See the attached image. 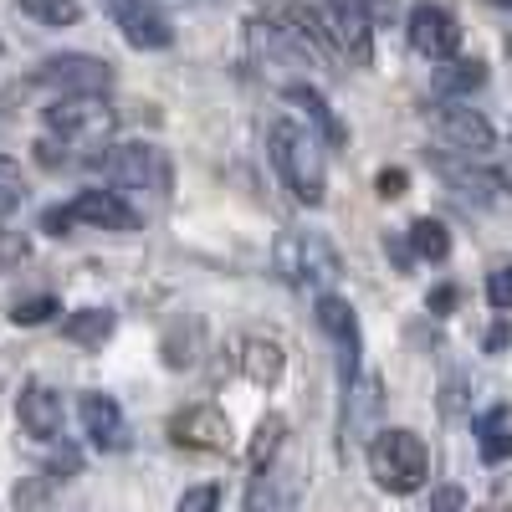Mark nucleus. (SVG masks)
Listing matches in <instances>:
<instances>
[{
  "mask_svg": "<svg viewBox=\"0 0 512 512\" xmlns=\"http://www.w3.org/2000/svg\"><path fill=\"white\" fill-rule=\"evenodd\" d=\"M456 303H461V292H456V287H436L431 297H425V308H431L436 318H446V313H451Z\"/></svg>",
  "mask_w": 512,
  "mask_h": 512,
  "instance_id": "nucleus-35",
  "label": "nucleus"
},
{
  "mask_svg": "<svg viewBox=\"0 0 512 512\" xmlns=\"http://www.w3.org/2000/svg\"><path fill=\"white\" fill-rule=\"evenodd\" d=\"M436 175H441V180L451 185V195L466 200V205H492V200H497V175H482V169H472V164L436 159Z\"/></svg>",
  "mask_w": 512,
  "mask_h": 512,
  "instance_id": "nucleus-19",
  "label": "nucleus"
},
{
  "mask_svg": "<svg viewBox=\"0 0 512 512\" xmlns=\"http://www.w3.org/2000/svg\"><path fill=\"white\" fill-rule=\"evenodd\" d=\"M282 441H287V420H282V415H262V420H256V436H251V446H246L251 477H267V472H272Z\"/></svg>",
  "mask_w": 512,
  "mask_h": 512,
  "instance_id": "nucleus-23",
  "label": "nucleus"
},
{
  "mask_svg": "<svg viewBox=\"0 0 512 512\" xmlns=\"http://www.w3.org/2000/svg\"><path fill=\"white\" fill-rule=\"evenodd\" d=\"M364 6H369L374 16H390V11H395V0H364Z\"/></svg>",
  "mask_w": 512,
  "mask_h": 512,
  "instance_id": "nucleus-39",
  "label": "nucleus"
},
{
  "mask_svg": "<svg viewBox=\"0 0 512 512\" xmlns=\"http://www.w3.org/2000/svg\"><path fill=\"white\" fill-rule=\"evenodd\" d=\"M200 354H205V323L195 313H180L159 338V359L164 369H195Z\"/></svg>",
  "mask_w": 512,
  "mask_h": 512,
  "instance_id": "nucleus-18",
  "label": "nucleus"
},
{
  "mask_svg": "<svg viewBox=\"0 0 512 512\" xmlns=\"http://www.w3.org/2000/svg\"><path fill=\"white\" fill-rule=\"evenodd\" d=\"M410 246H415V262H446L451 256V231L436 221V216H420V221H410Z\"/></svg>",
  "mask_w": 512,
  "mask_h": 512,
  "instance_id": "nucleus-25",
  "label": "nucleus"
},
{
  "mask_svg": "<svg viewBox=\"0 0 512 512\" xmlns=\"http://www.w3.org/2000/svg\"><path fill=\"white\" fill-rule=\"evenodd\" d=\"M272 272L297 292H328L338 282V272H344V262H338V251L328 246V236L282 231L277 246H272Z\"/></svg>",
  "mask_w": 512,
  "mask_h": 512,
  "instance_id": "nucleus-3",
  "label": "nucleus"
},
{
  "mask_svg": "<svg viewBox=\"0 0 512 512\" xmlns=\"http://www.w3.org/2000/svg\"><path fill=\"white\" fill-rule=\"evenodd\" d=\"M287 103H292V108H303V113L318 123V134H323L328 144H349V128H344V118L333 113V103H328L318 88H308V82H292V88H287Z\"/></svg>",
  "mask_w": 512,
  "mask_h": 512,
  "instance_id": "nucleus-20",
  "label": "nucleus"
},
{
  "mask_svg": "<svg viewBox=\"0 0 512 512\" xmlns=\"http://www.w3.org/2000/svg\"><path fill=\"white\" fill-rule=\"evenodd\" d=\"M487 6H497V11H512V0H487Z\"/></svg>",
  "mask_w": 512,
  "mask_h": 512,
  "instance_id": "nucleus-40",
  "label": "nucleus"
},
{
  "mask_svg": "<svg viewBox=\"0 0 512 512\" xmlns=\"http://www.w3.org/2000/svg\"><path fill=\"white\" fill-rule=\"evenodd\" d=\"M93 164L118 190H139V195H154V200H164L169 185H175V169H169V154L159 144H113Z\"/></svg>",
  "mask_w": 512,
  "mask_h": 512,
  "instance_id": "nucleus-5",
  "label": "nucleus"
},
{
  "mask_svg": "<svg viewBox=\"0 0 512 512\" xmlns=\"http://www.w3.org/2000/svg\"><path fill=\"white\" fill-rule=\"evenodd\" d=\"M405 31H410V47H415L420 57H431V62H446V57H456V47H461L456 16H451L446 6H431V0H420V6L410 11Z\"/></svg>",
  "mask_w": 512,
  "mask_h": 512,
  "instance_id": "nucleus-12",
  "label": "nucleus"
},
{
  "mask_svg": "<svg viewBox=\"0 0 512 512\" xmlns=\"http://www.w3.org/2000/svg\"><path fill=\"white\" fill-rule=\"evenodd\" d=\"M236 364H241V374L256 384V390H277L282 374H287V349H282L277 333H246Z\"/></svg>",
  "mask_w": 512,
  "mask_h": 512,
  "instance_id": "nucleus-16",
  "label": "nucleus"
},
{
  "mask_svg": "<svg viewBox=\"0 0 512 512\" xmlns=\"http://www.w3.org/2000/svg\"><path fill=\"white\" fill-rule=\"evenodd\" d=\"M431 507H466V492L461 487H436L431 492Z\"/></svg>",
  "mask_w": 512,
  "mask_h": 512,
  "instance_id": "nucleus-36",
  "label": "nucleus"
},
{
  "mask_svg": "<svg viewBox=\"0 0 512 512\" xmlns=\"http://www.w3.org/2000/svg\"><path fill=\"white\" fill-rule=\"evenodd\" d=\"M72 226H93V231H134L139 210L128 205L118 190H77L67 205L41 210V231L47 236H72Z\"/></svg>",
  "mask_w": 512,
  "mask_h": 512,
  "instance_id": "nucleus-4",
  "label": "nucleus"
},
{
  "mask_svg": "<svg viewBox=\"0 0 512 512\" xmlns=\"http://www.w3.org/2000/svg\"><path fill=\"white\" fill-rule=\"evenodd\" d=\"M26 205V175L11 154H0V216H16Z\"/></svg>",
  "mask_w": 512,
  "mask_h": 512,
  "instance_id": "nucleus-27",
  "label": "nucleus"
},
{
  "mask_svg": "<svg viewBox=\"0 0 512 512\" xmlns=\"http://www.w3.org/2000/svg\"><path fill=\"white\" fill-rule=\"evenodd\" d=\"M507 338H512V333H507V323H497V328L487 333V354H502V349H507Z\"/></svg>",
  "mask_w": 512,
  "mask_h": 512,
  "instance_id": "nucleus-38",
  "label": "nucleus"
},
{
  "mask_svg": "<svg viewBox=\"0 0 512 512\" xmlns=\"http://www.w3.org/2000/svg\"><path fill=\"white\" fill-rule=\"evenodd\" d=\"M113 328H118L113 308H77L62 323V338H67V344H77V349H103L108 338H113Z\"/></svg>",
  "mask_w": 512,
  "mask_h": 512,
  "instance_id": "nucleus-22",
  "label": "nucleus"
},
{
  "mask_svg": "<svg viewBox=\"0 0 512 512\" xmlns=\"http://www.w3.org/2000/svg\"><path fill=\"white\" fill-rule=\"evenodd\" d=\"M57 313H62V303H57L52 292H41V297H26V303L11 308V323L16 328H41V323H52Z\"/></svg>",
  "mask_w": 512,
  "mask_h": 512,
  "instance_id": "nucleus-28",
  "label": "nucleus"
},
{
  "mask_svg": "<svg viewBox=\"0 0 512 512\" xmlns=\"http://www.w3.org/2000/svg\"><path fill=\"white\" fill-rule=\"evenodd\" d=\"M323 26L333 36V52L349 57L354 67H369L374 62V11L364 0H323Z\"/></svg>",
  "mask_w": 512,
  "mask_h": 512,
  "instance_id": "nucleus-8",
  "label": "nucleus"
},
{
  "mask_svg": "<svg viewBox=\"0 0 512 512\" xmlns=\"http://www.w3.org/2000/svg\"><path fill=\"white\" fill-rule=\"evenodd\" d=\"M47 487H57V482H52L47 472H41V482H21V487L11 492V502H16V507H26V502H41V497H47Z\"/></svg>",
  "mask_w": 512,
  "mask_h": 512,
  "instance_id": "nucleus-34",
  "label": "nucleus"
},
{
  "mask_svg": "<svg viewBox=\"0 0 512 512\" xmlns=\"http://www.w3.org/2000/svg\"><path fill=\"white\" fill-rule=\"evenodd\" d=\"M77 415H82V431H88V441L98 451H123L128 446V425H123V410H118L113 395H82Z\"/></svg>",
  "mask_w": 512,
  "mask_h": 512,
  "instance_id": "nucleus-17",
  "label": "nucleus"
},
{
  "mask_svg": "<svg viewBox=\"0 0 512 512\" xmlns=\"http://www.w3.org/2000/svg\"><path fill=\"white\" fill-rule=\"evenodd\" d=\"M26 256H31V236L26 231H0V277L21 272Z\"/></svg>",
  "mask_w": 512,
  "mask_h": 512,
  "instance_id": "nucleus-29",
  "label": "nucleus"
},
{
  "mask_svg": "<svg viewBox=\"0 0 512 512\" xmlns=\"http://www.w3.org/2000/svg\"><path fill=\"white\" fill-rule=\"evenodd\" d=\"M210 507H221V487H190V492H180V512H210Z\"/></svg>",
  "mask_w": 512,
  "mask_h": 512,
  "instance_id": "nucleus-32",
  "label": "nucleus"
},
{
  "mask_svg": "<svg viewBox=\"0 0 512 512\" xmlns=\"http://www.w3.org/2000/svg\"><path fill=\"white\" fill-rule=\"evenodd\" d=\"M36 88H52V93H108L113 88V62L88 57V52H62L31 67Z\"/></svg>",
  "mask_w": 512,
  "mask_h": 512,
  "instance_id": "nucleus-7",
  "label": "nucleus"
},
{
  "mask_svg": "<svg viewBox=\"0 0 512 512\" xmlns=\"http://www.w3.org/2000/svg\"><path fill=\"white\" fill-rule=\"evenodd\" d=\"M113 26L123 31V41L134 52H169L175 47V26H169V16L159 6H149V0H103Z\"/></svg>",
  "mask_w": 512,
  "mask_h": 512,
  "instance_id": "nucleus-9",
  "label": "nucleus"
},
{
  "mask_svg": "<svg viewBox=\"0 0 512 512\" xmlns=\"http://www.w3.org/2000/svg\"><path fill=\"white\" fill-rule=\"evenodd\" d=\"M487 303H492L497 313H512V262L487 277Z\"/></svg>",
  "mask_w": 512,
  "mask_h": 512,
  "instance_id": "nucleus-31",
  "label": "nucleus"
},
{
  "mask_svg": "<svg viewBox=\"0 0 512 512\" xmlns=\"http://www.w3.org/2000/svg\"><path fill=\"white\" fill-rule=\"evenodd\" d=\"M0 52H6V47H0Z\"/></svg>",
  "mask_w": 512,
  "mask_h": 512,
  "instance_id": "nucleus-42",
  "label": "nucleus"
},
{
  "mask_svg": "<svg viewBox=\"0 0 512 512\" xmlns=\"http://www.w3.org/2000/svg\"><path fill=\"white\" fill-rule=\"evenodd\" d=\"M318 328L333 338V349H338V374H344V384H349V379L359 374V354H364V338H359L354 308H349L338 292H318Z\"/></svg>",
  "mask_w": 512,
  "mask_h": 512,
  "instance_id": "nucleus-11",
  "label": "nucleus"
},
{
  "mask_svg": "<svg viewBox=\"0 0 512 512\" xmlns=\"http://www.w3.org/2000/svg\"><path fill=\"white\" fill-rule=\"evenodd\" d=\"M379 410H384V384L374 374H354L344 384V446L349 441H374Z\"/></svg>",
  "mask_w": 512,
  "mask_h": 512,
  "instance_id": "nucleus-15",
  "label": "nucleus"
},
{
  "mask_svg": "<svg viewBox=\"0 0 512 512\" xmlns=\"http://www.w3.org/2000/svg\"><path fill=\"white\" fill-rule=\"evenodd\" d=\"M16 420H21V431L31 441L52 446L62 436V395L52 390V384H41V379H26L21 395H16Z\"/></svg>",
  "mask_w": 512,
  "mask_h": 512,
  "instance_id": "nucleus-14",
  "label": "nucleus"
},
{
  "mask_svg": "<svg viewBox=\"0 0 512 512\" xmlns=\"http://www.w3.org/2000/svg\"><path fill=\"white\" fill-rule=\"evenodd\" d=\"M477 451H482V461H507L512 456V415L502 410V405H492L487 415H477Z\"/></svg>",
  "mask_w": 512,
  "mask_h": 512,
  "instance_id": "nucleus-24",
  "label": "nucleus"
},
{
  "mask_svg": "<svg viewBox=\"0 0 512 512\" xmlns=\"http://www.w3.org/2000/svg\"><path fill=\"white\" fill-rule=\"evenodd\" d=\"M52 134H62L67 144H88V139H108L118 113L98 98V93H57L52 108H41Z\"/></svg>",
  "mask_w": 512,
  "mask_h": 512,
  "instance_id": "nucleus-6",
  "label": "nucleus"
},
{
  "mask_svg": "<svg viewBox=\"0 0 512 512\" xmlns=\"http://www.w3.org/2000/svg\"><path fill=\"white\" fill-rule=\"evenodd\" d=\"M36 159H41V164H47V169H57V164H67V154H57V144H52V139H41V144H36Z\"/></svg>",
  "mask_w": 512,
  "mask_h": 512,
  "instance_id": "nucleus-37",
  "label": "nucleus"
},
{
  "mask_svg": "<svg viewBox=\"0 0 512 512\" xmlns=\"http://www.w3.org/2000/svg\"><path fill=\"white\" fill-rule=\"evenodd\" d=\"M41 472H47L52 482H72V477L82 472V451H77V446H67V441H62V446H52V456H47V466H41Z\"/></svg>",
  "mask_w": 512,
  "mask_h": 512,
  "instance_id": "nucleus-30",
  "label": "nucleus"
},
{
  "mask_svg": "<svg viewBox=\"0 0 512 512\" xmlns=\"http://www.w3.org/2000/svg\"><path fill=\"white\" fill-rule=\"evenodd\" d=\"M436 134H441L446 149H456V154H466V159H482V154L497 149V128H492L477 108H461V103H451V108L436 113Z\"/></svg>",
  "mask_w": 512,
  "mask_h": 512,
  "instance_id": "nucleus-13",
  "label": "nucleus"
},
{
  "mask_svg": "<svg viewBox=\"0 0 512 512\" xmlns=\"http://www.w3.org/2000/svg\"><path fill=\"white\" fill-rule=\"evenodd\" d=\"M431 82H436L441 98H466V93H477L487 82V62L482 57H446Z\"/></svg>",
  "mask_w": 512,
  "mask_h": 512,
  "instance_id": "nucleus-21",
  "label": "nucleus"
},
{
  "mask_svg": "<svg viewBox=\"0 0 512 512\" xmlns=\"http://www.w3.org/2000/svg\"><path fill=\"white\" fill-rule=\"evenodd\" d=\"M405 185H410V175H405V169H379L374 195H379V200H400V195H405Z\"/></svg>",
  "mask_w": 512,
  "mask_h": 512,
  "instance_id": "nucleus-33",
  "label": "nucleus"
},
{
  "mask_svg": "<svg viewBox=\"0 0 512 512\" xmlns=\"http://www.w3.org/2000/svg\"><path fill=\"white\" fill-rule=\"evenodd\" d=\"M169 441L185 446V451H205V456H221L231 446V420L216 405H190L180 415H169Z\"/></svg>",
  "mask_w": 512,
  "mask_h": 512,
  "instance_id": "nucleus-10",
  "label": "nucleus"
},
{
  "mask_svg": "<svg viewBox=\"0 0 512 512\" xmlns=\"http://www.w3.org/2000/svg\"><path fill=\"white\" fill-rule=\"evenodd\" d=\"M16 6H21L36 26H77V21H82L77 0H16Z\"/></svg>",
  "mask_w": 512,
  "mask_h": 512,
  "instance_id": "nucleus-26",
  "label": "nucleus"
},
{
  "mask_svg": "<svg viewBox=\"0 0 512 512\" xmlns=\"http://www.w3.org/2000/svg\"><path fill=\"white\" fill-rule=\"evenodd\" d=\"M369 477L384 487V492H395V497H410L425 487V477H431V446H425L415 431H374L369 441Z\"/></svg>",
  "mask_w": 512,
  "mask_h": 512,
  "instance_id": "nucleus-2",
  "label": "nucleus"
},
{
  "mask_svg": "<svg viewBox=\"0 0 512 512\" xmlns=\"http://www.w3.org/2000/svg\"><path fill=\"white\" fill-rule=\"evenodd\" d=\"M272 164H277V175L282 185L292 190V200H303V205H323L328 195V169H323V149L318 139L308 134L303 123H292V118H277L272 123Z\"/></svg>",
  "mask_w": 512,
  "mask_h": 512,
  "instance_id": "nucleus-1",
  "label": "nucleus"
},
{
  "mask_svg": "<svg viewBox=\"0 0 512 512\" xmlns=\"http://www.w3.org/2000/svg\"><path fill=\"white\" fill-rule=\"evenodd\" d=\"M507 57H512V36H507Z\"/></svg>",
  "mask_w": 512,
  "mask_h": 512,
  "instance_id": "nucleus-41",
  "label": "nucleus"
}]
</instances>
